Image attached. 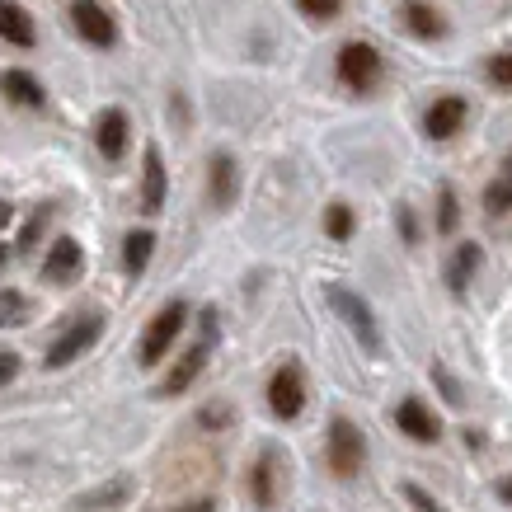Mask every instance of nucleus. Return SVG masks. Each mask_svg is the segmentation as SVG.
Instances as JSON below:
<instances>
[{"label": "nucleus", "instance_id": "obj_21", "mask_svg": "<svg viewBox=\"0 0 512 512\" xmlns=\"http://www.w3.org/2000/svg\"><path fill=\"white\" fill-rule=\"evenodd\" d=\"M273 466H278V461H273V451H264V456L254 461V503H259V508H273V503H278V489H273Z\"/></svg>", "mask_w": 512, "mask_h": 512}, {"label": "nucleus", "instance_id": "obj_20", "mask_svg": "<svg viewBox=\"0 0 512 512\" xmlns=\"http://www.w3.org/2000/svg\"><path fill=\"white\" fill-rule=\"evenodd\" d=\"M508 212H512V156L494 174V184L484 188V217H508Z\"/></svg>", "mask_w": 512, "mask_h": 512}, {"label": "nucleus", "instance_id": "obj_22", "mask_svg": "<svg viewBox=\"0 0 512 512\" xmlns=\"http://www.w3.org/2000/svg\"><path fill=\"white\" fill-rule=\"evenodd\" d=\"M325 231H329V240H348V235H353V207H348V202H329Z\"/></svg>", "mask_w": 512, "mask_h": 512}, {"label": "nucleus", "instance_id": "obj_10", "mask_svg": "<svg viewBox=\"0 0 512 512\" xmlns=\"http://www.w3.org/2000/svg\"><path fill=\"white\" fill-rule=\"evenodd\" d=\"M43 278L57 282V287H71L80 278V245L71 235H57L52 249H47V264H43Z\"/></svg>", "mask_w": 512, "mask_h": 512}, {"label": "nucleus", "instance_id": "obj_5", "mask_svg": "<svg viewBox=\"0 0 512 512\" xmlns=\"http://www.w3.org/2000/svg\"><path fill=\"white\" fill-rule=\"evenodd\" d=\"M466 118H470L466 99H461V94H442V99H433L428 113H423V137L428 141H451L461 127H466Z\"/></svg>", "mask_w": 512, "mask_h": 512}, {"label": "nucleus", "instance_id": "obj_32", "mask_svg": "<svg viewBox=\"0 0 512 512\" xmlns=\"http://www.w3.org/2000/svg\"><path fill=\"white\" fill-rule=\"evenodd\" d=\"M10 217H15V207H10V202L0 198V231H5V226H10Z\"/></svg>", "mask_w": 512, "mask_h": 512}, {"label": "nucleus", "instance_id": "obj_17", "mask_svg": "<svg viewBox=\"0 0 512 512\" xmlns=\"http://www.w3.org/2000/svg\"><path fill=\"white\" fill-rule=\"evenodd\" d=\"M0 38L10 47H33V19L15 0H0Z\"/></svg>", "mask_w": 512, "mask_h": 512}, {"label": "nucleus", "instance_id": "obj_13", "mask_svg": "<svg viewBox=\"0 0 512 512\" xmlns=\"http://www.w3.org/2000/svg\"><path fill=\"white\" fill-rule=\"evenodd\" d=\"M400 19H404V29L414 33V38H428V43L447 38V19L437 15V5H428V0H404Z\"/></svg>", "mask_w": 512, "mask_h": 512}, {"label": "nucleus", "instance_id": "obj_24", "mask_svg": "<svg viewBox=\"0 0 512 512\" xmlns=\"http://www.w3.org/2000/svg\"><path fill=\"white\" fill-rule=\"evenodd\" d=\"M301 5V15L315 19V24H329V19H339L343 10V0H296Z\"/></svg>", "mask_w": 512, "mask_h": 512}, {"label": "nucleus", "instance_id": "obj_30", "mask_svg": "<svg viewBox=\"0 0 512 512\" xmlns=\"http://www.w3.org/2000/svg\"><path fill=\"white\" fill-rule=\"evenodd\" d=\"M179 512H217V503H212V498H193V503H184Z\"/></svg>", "mask_w": 512, "mask_h": 512}, {"label": "nucleus", "instance_id": "obj_28", "mask_svg": "<svg viewBox=\"0 0 512 512\" xmlns=\"http://www.w3.org/2000/svg\"><path fill=\"white\" fill-rule=\"evenodd\" d=\"M404 498H409V503H414V508H419V512H442V508H437V503H433V498L423 494L419 484H404Z\"/></svg>", "mask_w": 512, "mask_h": 512}, {"label": "nucleus", "instance_id": "obj_15", "mask_svg": "<svg viewBox=\"0 0 512 512\" xmlns=\"http://www.w3.org/2000/svg\"><path fill=\"white\" fill-rule=\"evenodd\" d=\"M0 94H5L10 104H24V109H43L47 104V90L29 71H5V76H0Z\"/></svg>", "mask_w": 512, "mask_h": 512}, {"label": "nucleus", "instance_id": "obj_33", "mask_svg": "<svg viewBox=\"0 0 512 512\" xmlns=\"http://www.w3.org/2000/svg\"><path fill=\"white\" fill-rule=\"evenodd\" d=\"M10 264V245H0V268Z\"/></svg>", "mask_w": 512, "mask_h": 512}, {"label": "nucleus", "instance_id": "obj_16", "mask_svg": "<svg viewBox=\"0 0 512 512\" xmlns=\"http://www.w3.org/2000/svg\"><path fill=\"white\" fill-rule=\"evenodd\" d=\"M151 254H156V231H146V226L127 231V240H123V273L127 278H141L146 264H151Z\"/></svg>", "mask_w": 512, "mask_h": 512}, {"label": "nucleus", "instance_id": "obj_7", "mask_svg": "<svg viewBox=\"0 0 512 512\" xmlns=\"http://www.w3.org/2000/svg\"><path fill=\"white\" fill-rule=\"evenodd\" d=\"M329 301L339 306L343 325L362 339V348H367V353H381V329H376L372 311H367V301H362V296H353V292H343V287H329Z\"/></svg>", "mask_w": 512, "mask_h": 512}, {"label": "nucleus", "instance_id": "obj_11", "mask_svg": "<svg viewBox=\"0 0 512 512\" xmlns=\"http://www.w3.org/2000/svg\"><path fill=\"white\" fill-rule=\"evenodd\" d=\"M395 423H400V433L414 437V442H437V437H442V419H437L423 400H404L400 409H395Z\"/></svg>", "mask_w": 512, "mask_h": 512}, {"label": "nucleus", "instance_id": "obj_1", "mask_svg": "<svg viewBox=\"0 0 512 512\" xmlns=\"http://www.w3.org/2000/svg\"><path fill=\"white\" fill-rule=\"evenodd\" d=\"M334 76L353 94H372L381 85V52L367 38H348L339 47V57H334Z\"/></svg>", "mask_w": 512, "mask_h": 512}, {"label": "nucleus", "instance_id": "obj_26", "mask_svg": "<svg viewBox=\"0 0 512 512\" xmlns=\"http://www.w3.org/2000/svg\"><path fill=\"white\" fill-rule=\"evenodd\" d=\"M19 320H29V301L19 292H5L0 296V325H19Z\"/></svg>", "mask_w": 512, "mask_h": 512}, {"label": "nucleus", "instance_id": "obj_19", "mask_svg": "<svg viewBox=\"0 0 512 512\" xmlns=\"http://www.w3.org/2000/svg\"><path fill=\"white\" fill-rule=\"evenodd\" d=\"M235 193H240V179H235V156H231V151H217V156H212V202H217V207H231Z\"/></svg>", "mask_w": 512, "mask_h": 512}, {"label": "nucleus", "instance_id": "obj_27", "mask_svg": "<svg viewBox=\"0 0 512 512\" xmlns=\"http://www.w3.org/2000/svg\"><path fill=\"white\" fill-rule=\"evenodd\" d=\"M43 221H47V207H38V212L29 217V226H24V235H19V249H33L38 231H43Z\"/></svg>", "mask_w": 512, "mask_h": 512}, {"label": "nucleus", "instance_id": "obj_4", "mask_svg": "<svg viewBox=\"0 0 512 512\" xmlns=\"http://www.w3.org/2000/svg\"><path fill=\"white\" fill-rule=\"evenodd\" d=\"M99 334H104V315H85V320H76L62 339H52V348H47V357H43V367H47V372L71 367L85 348H94V343H99Z\"/></svg>", "mask_w": 512, "mask_h": 512}, {"label": "nucleus", "instance_id": "obj_29", "mask_svg": "<svg viewBox=\"0 0 512 512\" xmlns=\"http://www.w3.org/2000/svg\"><path fill=\"white\" fill-rule=\"evenodd\" d=\"M19 376V357L15 353H0V386H10Z\"/></svg>", "mask_w": 512, "mask_h": 512}, {"label": "nucleus", "instance_id": "obj_14", "mask_svg": "<svg viewBox=\"0 0 512 512\" xmlns=\"http://www.w3.org/2000/svg\"><path fill=\"white\" fill-rule=\"evenodd\" d=\"M165 193H170L165 160H160V151L151 146V151H146V160H141V207H146V212H160V207H165Z\"/></svg>", "mask_w": 512, "mask_h": 512}, {"label": "nucleus", "instance_id": "obj_9", "mask_svg": "<svg viewBox=\"0 0 512 512\" xmlns=\"http://www.w3.org/2000/svg\"><path fill=\"white\" fill-rule=\"evenodd\" d=\"M127 137H132V123H127L123 109H104L94 118V146L104 160H118L127 151Z\"/></svg>", "mask_w": 512, "mask_h": 512}, {"label": "nucleus", "instance_id": "obj_31", "mask_svg": "<svg viewBox=\"0 0 512 512\" xmlns=\"http://www.w3.org/2000/svg\"><path fill=\"white\" fill-rule=\"evenodd\" d=\"M498 498H503V503H512V475H503V480H498Z\"/></svg>", "mask_w": 512, "mask_h": 512}, {"label": "nucleus", "instance_id": "obj_6", "mask_svg": "<svg viewBox=\"0 0 512 512\" xmlns=\"http://www.w3.org/2000/svg\"><path fill=\"white\" fill-rule=\"evenodd\" d=\"M71 29H76L90 47L118 43V24H113V15L99 5V0H76V5H71Z\"/></svg>", "mask_w": 512, "mask_h": 512}, {"label": "nucleus", "instance_id": "obj_2", "mask_svg": "<svg viewBox=\"0 0 512 512\" xmlns=\"http://www.w3.org/2000/svg\"><path fill=\"white\" fill-rule=\"evenodd\" d=\"M367 461V437L357 428L353 419H329V470L339 475V480H353L357 470Z\"/></svg>", "mask_w": 512, "mask_h": 512}, {"label": "nucleus", "instance_id": "obj_3", "mask_svg": "<svg viewBox=\"0 0 512 512\" xmlns=\"http://www.w3.org/2000/svg\"><path fill=\"white\" fill-rule=\"evenodd\" d=\"M184 320H188L184 301H170L165 311H156V320H151V325H146V334H141V353H137L141 367H160V362H165V353L174 348V339H179Z\"/></svg>", "mask_w": 512, "mask_h": 512}, {"label": "nucleus", "instance_id": "obj_23", "mask_svg": "<svg viewBox=\"0 0 512 512\" xmlns=\"http://www.w3.org/2000/svg\"><path fill=\"white\" fill-rule=\"evenodd\" d=\"M484 76H489V85H494V90H512V47H508V52H498L494 62L484 66Z\"/></svg>", "mask_w": 512, "mask_h": 512}, {"label": "nucleus", "instance_id": "obj_8", "mask_svg": "<svg viewBox=\"0 0 512 512\" xmlns=\"http://www.w3.org/2000/svg\"><path fill=\"white\" fill-rule=\"evenodd\" d=\"M268 409L278 419H296L306 409V386H301V372L296 367H278L268 376Z\"/></svg>", "mask_w": 512, "mask_h": 512}, {"label": "nucleus", "instance_id": "obj_25", "mask_svg": "<svg viewBox=\"0 0 512 512\" xmlns=\"http://www.w3.org/2000/svg\"><path fill=\"white\" fill-rule=\"evenodd\" d=\"M437 231L456 235V193H451V188H442V193H437Z\"/></svg>", "mask_w": 512, "mask_h": 512}, {"label": "nucleus", "instance_id": "obj_18", "mask_svg": "<svg viewBox=\"0 0 512 512\" xmlns=\"http://www.w3.org/2000/svg\"><path fill=\"white\" fill-rule=\"evenodd\" d=\"M475 268H480V245L475 240H466V245H456L451 249V259H447V287L456 296L470 287V278H475Z\"/></svg>", "mask_w": 512, "mask_h": 512}, {"label": "nucleus", "instance_id": "obj_12", "mask_svg": "<svg viewBox=\"0 0 512 512\" xmlns=\"http://www.w3.org/2000/svg\"><path fill=\"white\" fill-rule=\"evenodd\" d=\"M207 357H212V343H193V348H188V353L174 362L170 372H165V386H160V395H184V390L202 376Z\"/></svg>", "mask_w": 512, "mask_h": 512}]
</instances>
